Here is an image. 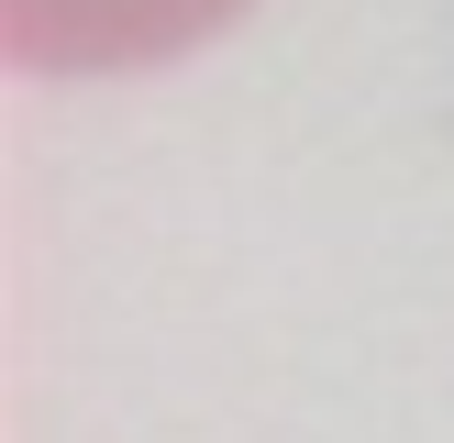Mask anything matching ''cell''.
I'll use <instances>...</instances> for the list:
<instances>
[{"label": "cell", "mask_w": 454, "mask_h": 443, "mask_svg": "<svg viewBox=\"0 0 454 443\" xmlns=\"http://www.w3.org/2000/svg\"><path fill=\"white\" fill-rule=\"evenodd\" d=\"M233 0H12V34L34 66H145L167 44L211 34Z\"/></svg>", "instance_id": "cell-1"}]
</instances>
